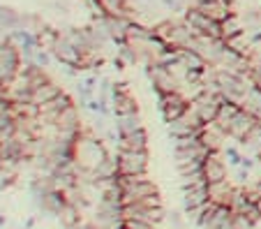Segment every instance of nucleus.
Masks as SVG:
<instances>
[{
  "instance_id": "1",
  "label": "nucleus",
  "mask_w": 261,
  "mask_h": 229,
  "mask_svg": "<svg viewBox=\"0 0 261 229\" xmlns=\"http://www.w3.org/2000/svg\"><path fill=\"white\" fill-rule=\"evenodd\" d=\"M120 188H123V204H134V201H143L146 197L158 192L155 183L148 179L146 174L139 176H125L120 174Z\"/></svg>"
},
{
  "instance_id": "2",
  "label": "nucleus",
  "mask_w": 261,
  "mask_h": 229,
  "mask_svg": "<svg viewBox=\"0 0 261 229\" xmlns=\"http://www.w3.org/2000/svg\"><path fill=\"white\" fill-rule=\"evenodd\" d=\"M222 102H224V97H222L220 93L203 90V93H199L197 97H192V100H190V107L197 111L199 118H201L203 123H213V120L217 118V111H220Z\"/></svg>"
},
{
  "instance_id": "3",
  "label": "nucleus",
  "mask_w": 261,
  "mask_h": 229,
  "mask_svg": "<svg viewBox=\"0 0 261 229\" xmlns=\"http://www.w3.org/2000/svg\"><path fill=\"white\" fill-rule=\"evenodd\" d=\"M146 74L148 79L153 81V88L158 90V95L162 93H173V90H178V77L173 74L171 67H167V65H160V63H150L146 67Z\"/></svg>"
},
{
  "instance_id": "4",
  "label": "nucleus",
  "mask_w": 261,
  "mask_h": 229,
  "mask_svg": "<svg viewBox=\"0 0 261 229\" xmlns=\"http://www.w3.org/2000/svg\"><path fill=\"white\" fill-rule=\"evenodd\" d=\"M118 171L125 176H139L148 171L146 150H118Z\"/></svg>"
},
{
  "instance_id": "5",
  "label": "nucleus",
  "mask_w": 261,
  "mask_h": 229,
  "mask_svg": "<svg viewBox=\"0 0 261 229\" xmlns=\"http://www.w3.org/2000/svg\"><path fill=\"white\" fill-rule=\"evenodd\" d=\"M160 109H162L164 120H176L190 109V100L180 93V90L162 93L160 95Z\"/></svg>"
},
{
  "instance_id": "6",
  "label": "nucleus",
  "mask_w": 261,
  "mask_h": 229,
  "mask_svg": "<svg viewBox=\"0 0 261 229\" xmlns=\"http://www.w3.org/2000/svg\"><path fill=\"white\" fill-rule=\"evenodd\" d=\"M256 116L254 114H250L247 109H241L236 116H233V120L229 123V128H227V135L231 137V139H236V141H245L247 139V135L252 132V128L256 125Z\"/></svg>"
},
{
  "instance_id": "7",
  "label": "nucleus",
  "mask_w": 261,
  "mask_h": 229,
  "mask_svg": "<svg viewBox=\"0 0 261 229\" xmlns=\"http://www.w3.org/2000/svg\"><path fill=\"white\" fill-rule=\"evenodd\" d=\"M203 176H206L208 183H215V181L229 179L227 162L222 160V150H220V153H208L206 155V160H203Z\"/></svg>"
},
{
  "instance_id": "8",
  "label": "nucleus",
  "mask_w": 261,
  "mask_h": 229,
  "mask_svg": "<svg viewBox=\"0 0 261 229\" xmlns=\"http://www.w3.org/2000/svg\"><path fill=\"white\" fill-rule=\"evenodd\" d=\"M233 192H236V185H231V181H215V183H208V197H211L213 204L220 206H231Z\"/></svg>"
},
{
  "instance_id": "9",
  "label": "nucleus",
  "mask_w": 261,
  "mask_h": 229,
  "mask_svg": "<svg viewBox=\"0 0 261 229\" xmlns=\"http://www.w3.org/2000/svg\"><path fill=\"white\" fill-rule=\"evenodd\" d=\"M182 192H185V211L190 209H199V206H203L211 197H208V181H199V183L194 185H188V188H182Z\"/></svg>"
},
{
  "instance_id": "10",
  "label": "nucleus",
  "mask_w": 261,
  "mask_h": 229,
  "mask_svg": "<svg viewBox=\"0 0 261 229\" xmlns=\"http://www.w3.org/2000/svg\"><path fill=\"white\" fill-rule=\"evenodd\" d=\"M114 105H116V114H132V111H137V100L132 97V93L127 90L125 84H120L114 90Z\"/></svg>"
},
{
  "instance_id": "11",
  "label": "nucleus",
  "mask_w": 261,
  "mask_h": 229,
  "mask_svg": "<svg viewBox=\"0 0 261 229\" xmlns=\"http://www.w3.org/2000/svg\"><path fill=\"white\" fill-rule=\"evenodd\" d=\"M60 93H63V90H60L58 86L51 84V81H46V84L35 86L33 88V93H30V102H35L37 107H42V105H46V102L56 100Z\"/></svg>"
},
{
  "instance_id": "12",
  "label": "nucleus",
  "mask_w": 261,
  "mask_h": 229,
  "mask_svg": "<svg viewBox=\"0 0 261 229\" xmlns=\"http://www.w3.org/2000/svg\"><path fill=\"white\" fill-rule=\"evenodd\" d=\"M146 132L137 130V132H129V135H120L118 139V148L120 150H146Z\"/></svg>"
},
{
  "instance_id": "13",
  "label": "nucleus",
  "mask_w": 261,
  "mask_h": 229,
  "mask_svg": "<svg viewBox=\"0 0 261 229\" xmlns=\"http://www.w3.org/2000/svg\"><path fill=\"white\" fill-rule=\"evenodd\" d=\"M245 21H243V16L241 14H229L227 19L222 21V37L224 40H231V37H236V35H241V33H245Z\"/></svg>"
},
{
  "instance_id": "14",
  "label": "nucleus",
  "mask_w": 261,
  "mask_h": 229,
  "mask_svg": "<svg viewBox=\"0 0 261 229\" xmlns=\"http://www.w3.org/2000/svg\"><path fill=\"white\" fill-rule=\"evenodd\" d=\"M116 128H118V135H129V132H137V130H143L141 118H139L137 111L132 114H116Z\"/></svg>"
},
{
  "instance_id": "15",
  "label": "nucleus",
  "mask_w": 261,
  "mask_h": 229,
  "mask_svg": "<svg viewBox=\"0 0 261 229\" xmlns=\"http://www.w3.org/2000/svg\"><path fill=\"white\" fill-rule=\"evenodd\" d=\"M222 155L227 158V162L231 167H238L243 162V153L236 148V146H224V148H222Z\"/></svg>"
},
{
  "instance_id": "16",
  "label": "nucleus",
  "mask_w": 261,
  "mask_h": 229,
  "mask_svg": "<svg viewBox=\"0 0 261 229\" xmlns=\"http://www.w3.org/2000/svg\"><path fill=\"white\" fill-rule=\"evenodd\" d=\"M160 3H162L164 7H167V10H171V12H182V14H185V12H188V0H160Z\"/></svg>"
},
{
  "instance_id": "17",
  "label": "nucleus",
  "mask_w": 261,
  "mask_h": 229,
  "mask_svg": "<svg viewBox=\"0 0 261 229\" xmlns=\"http://www.w3.org/2000/svg\"><path fill=\"white\" fill-rule=\"evenodd\" d=\"M125 229H155V224L141 222V220H125Z\"/></svg>"
}]
</instances>
